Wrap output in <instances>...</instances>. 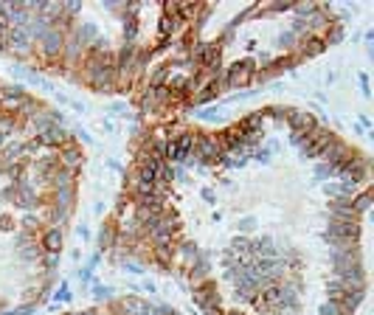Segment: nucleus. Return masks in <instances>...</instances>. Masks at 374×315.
Masks as SVG:
<instances>
[{
	"mask_svg": "<svg viewBox=\"0 0 374 315\" xmlns=\"http://www.w3.org/2000/svg\"><path fill=\"white\" fill-rule=\"evenodd\" d=\"M290 124H293V129H296V138H301L315 127V118H312L310 113H293L290 115Z\"/></svg>",
	"mask_w": 374,
	"mask_h": 315,
	"instance_id": "nucleus-1",
	"label": "nucleus"
},
{
	"mask_svg": "<svg viewBox=\"0 0 374 315\" xmlns=\"http://www.w3.org/2000/svg\"><path fill=\"white\" fill-rule=\"evenodd\" d=\"M124 309H127L130 315H152V307L144 304V301H138V298H124Z\"/></svg>",
	"mask_w": 374,
	"mask_h": 315,
	"instance_id": "nucleus-2",
	"label": "nucleus"
},
{
	"mask_svg": "<svg viewBox=\"0 0 374 315\" xmlns=\"http://www.w3.org/2000/svg\"><path fill=\"white\" fill-rule=\"evenodd\" d=\"M247 79H251V65H247V62L233 65V73H231V82H233V85H245Z\"/></svg>",
	"mask_w": 374,
	"mask_h": 315,
	"instance_id": "nucleus-3",
	"label": "nucleus"
},
{
	"mask_svg": "<svg viewBox=\"0 0 374 315\" xmlns=\"http://www.w3.org/2000/svg\"><path fill=\"white\" fill-rule=\"evenodd\" d=\"M329 231L332 234H340V236H354L357 234V225H354V222H335Z\"/></svg>",
	"mask_w": 374,
	"mask_h": 315,
	"instance_id": "nucleus-4",
	"label": "nucleus"
},
{
	"mask_svg": "<svg viewBox=\"0 0 374 315\" xmlns=\"http://www.w3.org/2000/svg\"><path fill=\"white\" fill-rule=\"evenodd\" d=\"M200 155H203L205 161L217 158V143H214V141H208V138H205V141H200Z\"/></svg>",
	"mask_w": 374,
	"mask_h": 315,
	"instance_id": "nucleus-5",
	"label": "nucleus"
},
{
	"mask_svg": "<svg viewBox=\"0 0 374 315\" xmlns=\"http://www.w3.org/2000/svg\"><path fill=\"white\" fill-rule=\"evenodd\" d=\"M59 245H62L59 231H48V234H45V248H48V251H59Z\"/></svg>",
	"mask_w": 374,
	"mask_h": 315,
	"instance_id": "nucleus-6",
	"label": "nucleus"
},
{
	"mask_svg": "<svg viewBox=\"0 0 374 315\" xmlns=\"http://www.w3.org/2000/svg\"><path fill=\"white\" fill-rule=\"evenodd\" d=\"M172 29H175V23H172L169 17H163V20H161V34H169Z\"/></svg>",
	"mask_w": 374,
	"mask_h": 315,
	"instance_id": "nucleus-7",
	"label": "nucleus"
},
{
	"mask_svg": "<svg viewBox=\"0 0 374 315\" xmlns=\"http://www.w3.org/2000/svg\"><path fill=\"white\" fill-rule=\"evenodd\" d=\"M357 208H368V194H363V197L357 200Z\"/></svg>",
	"mask_w": 374,
	"mask_h": 315,
	"instance_id": "nucleus-8",
	"label": "nucleus"
},
{
	"mask_svg": "<svg viewBox=\"0 0 374 315\" xmlns=\"http://www.w3.org/2000/svg\"><path fill=\"white\" fill-rule=\"evenodd\" d=\"M85 315H96V312H85Z\"/></svg>",
	"mask_w": 374,
	"mask_h": 315,
	"instance_id": "nucleus-9",
	"label": "nucleus"
},
{
	"mask_svg": "<svg viewBox=\"0 0 374 315\" xmlns=\"http://www.w3.org/2000/svg\"><path fill=\"white\" fill-rule=\"evenodd\" d=\"M231 315H239V312H231Z\"/></svg>",
	"mask_w": 374,
	"mask_h": 315,
	"instance_id": "nucleus-10",
	"label": "nucleus"
}]
</instances>
